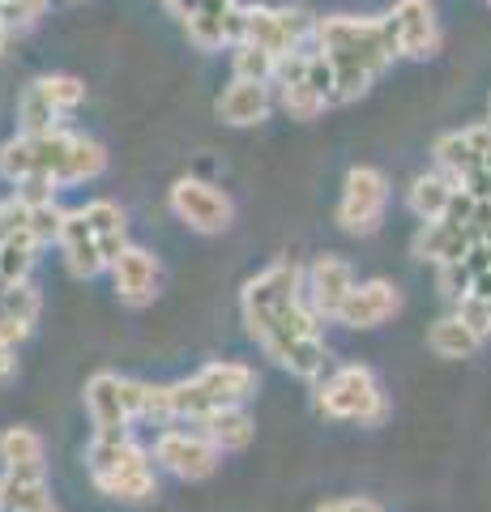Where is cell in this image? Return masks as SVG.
<instances>
[{"mask_svg": "<svg viewBox=\"0 0 491 512\" xmlns=\"http://www.w3.org/2000/svg\"><path fill=\"white\" fill-rule=\"evenodd\" d=\"M346 512H380L376 500H363V495H355V500H346Z\"/></svg>", "mask_w": 491, "mask_h": 512, "instance_id": "obj_37", "label": "cell"}, {"mask_svg": "<svg viewBox=\"0 0 491 512\" xmlns=\"http://www.w3.org/2000/svg\"><path fill=\"white\" fill-rule=\"evenodd\" d=\"M389 30H393V43H398V56L406 60H427L436 56L440 47V26H436V9L432 0H398L389 9Z\"/></svg>", "mask_w": 491, "mask_h": 512, "instance_id": "obj_11", "label": "cell"}, {"mask_svg": "<svg viewBox=\"0 0 491 512\" xmlns=\"http://www.w3.org/2000/svg\"><path fill=\"white\" fill-rule=\"evenodd\" d=\"M39 94H43V103L56 111V116H69L73 107H82V99H86V86L77 82V77H69V73H47V77H39V82H30Z\"/></svg>", "mask_w": 491, "mask_h": 512, "instance_id": "obj_31", "label": "cell"}, {"mask_svg": "<svg viewBox=\"0 0 491 512\" xmlns=\"http://www.w3.org/2000/svg\"><path fill=\"white\" fill-rule=\"evenodd\" d=\"M47 13V0H0V22L5 30H26Z\"/></svg>", "mask_w": 491, "mask_h": 512, "instance_id": "obj_34", "label": "cell"}, {"mask_svg": "<svg viewBox=\"0 0 491 512\" xmlns=\"http://www.w3.org/2000/svg\"><path fill=\"white\" fill-rule=\"evenodd\" d=\"M82 214H86V222H90L94 239H99V248H103V256H107V265H112L116 256L129 248V244H124V210H120L116 201H90Z\"/></svg>", "mask_w": 491, "mask_h": 512, "instance_id": "obj_26", "label": "cell"}, {"mask_svg": "<svg viewBox=\"0 0 491 512\" xmlns=\"http://www.w3.org/2000/svg\"><path fill=\"white\" fill-rule=\"evenodd\" d=\"M470 295H483V299L491 295V265H487L483 274H479V282H474V291H470Z\"/></svg>", "mask_w": 491, "mask_h": 512, "instance_id": "obj_38", "label": "cell"}, {"mask_svg": "<svg viewBox=\"0 0 491 512\" xmlns=\"http://www.w3.org/2000/svg\"><path fill=\"white\" fill-rule=\"evenodd\" d=\"M52 512H56V508H52Z\"/></svg>", "mask_w": 491, "mask_h": 512, "instance_id": "obj_42", "label": "cell"}, {"mask_svg": "<svg viewBox=\"0 0 491 512\" xmlns=\"http://www.w3.org/2000/svg\"><path fill=\"white\" fill-rule=\"evenodd\" d=\"M304 35H308V22H304V13H295V9H261V5L244 9V35L240 39L265 47V52L278 56V60L295 56Z\"/></svg>", "mask_w": 491, "mask_h": 512, "instance_id": "obj_10", "label": "cell"}, {"mask_svg": "<svg viewBox=\"0 0 491 512\" xmlns=\"http://www.w3.org/2000/svg\"><path fill=\"white\" fill-rule=\"evenodd\" d=\"M184 30L205 52H214L223 43L235 47L244 35V9L240 0H193V9L184 13Z\"/></svg>", "mask_w": 491, "mask_h": 512, "instance_id": "obj_12", "label": "cell"}, {"mask_svg": "<svg viewBox=\"0 0 491 512\" xmlns=\"http://www.w3.org/2000/svg\"><path fill=\"white\" fill-rule=\"evenodd\" d=\"M86 466L94 487L112 500L124 504H141L158 495V478L150 470V453L137 448L129 436H94L86 448Z\"/></svg>", "mask_w": 491, "mask_h": 512, "instance_id": "obj_4", "label": "cell"}, {"mask_svg": "<svg viewBox=\"0 0 491 512\" xmlns=\"http://www.w3.org/2000/svg\"><path fill=\"white\" fill-rule=\"evenodd\" d=\"M13 367H18V359H13V346H9V342H0V380L13 376Z\"/></svg>", "mask_w": 491, "mask_h": 512, "instance_id": "obj_36", "label": "cell"}, {"mask_svg": "<svg viewBox=\"0 0 491 512\" xmlns=\"http://www.w3.org/2000/svg\"><path fill=\"white\" fill-rule=\"evenodd\" d=\"M316 52H325L334 64V103H355L359 94L385 73V64L398 56L393 30L385 18H321L312 26Z\"/></svg>", "mask_w": 491, "mask_h": 512, "instance_id": "obj_2", "label": "cell"}, {"mask_svg": "<svg viewBox=\"0 0 491 512\" xmlns=\"http://www.w3.org/2000/svg\"><path fill=\"white\" fill-rule=\"evenodd\" d=\"M257 389V372L244 363H205L193 380L171 384V414L176 419H205V414L240 406Z\"/></svg>", "mask_w": 491, "mask_h": 512, "instance_id": "obj_5", "label": "cell"}, {"mask_svg": "<svg viewBox=\"0 0 491 512\" xmlns=\"http://www.w3.org/2000/svg\"><path fill=\"white\" fill-rule=\"evenodd\" d=\"M316 410H321L325 419H338V423H380L389 414L376 376L368 372V367H359V363L338 367V372L321 384V393H316Z\"/></svg>", "mask_w": 491, "mask_h": 512, "instance_id": "obj_6", "label": "cell"}, {"mask_svg": "<svg viewBox=\"0 0 491 512\" xmlns=\"http://www.w3.org/2000/svg\"><path fill=\"white\" fill-rule=\"evenodd\" d=\"M483 239H491V231L466 227V222L436 218V222H423V231H419V239H415V252L423 256V261L453 265V261H462V256H466L474 244H483Z\"/></svg>", "mask_w": 491, "mask_h": 512, "instance_id": "obj_16", "label": "cell"}, {"mask_svg": "<svg viewBox=\"0 0 491 512\" xmlns=\"http://www.w3.org/2000/svg\"><path fill=\"white\" fill-rule=\"evenodd\" d=\"M0 461L5 470H43V440L30 427H9L0 436Z\"/></svg>", "mask_w": 491, "mask_h": 512, "instance_id": "obj_30", "label": "cell"}, {"mask_svg": "<svg viewBox=\"0 0 491 512\" xmlns=\"http://www.w3.org/2000/svg\"><path fill=\"white\" fill-rule=\"evenodd\" d=\"M385 205H389V180L376 167H351L342 184V201H338V222L351 235H372L385 222Z\"/></svg>", "mask_w": 491, "mask_h": 512, "instance_id": "obj_7", "label": "cell"}, {"mask_svg": "<svg viewBox=\"0 0 491 512\" xmlns=\"http://www.w3.org/2000/svg\"><path fill=\"white\" fill-rule=\"evenodd\" d=\"M5 43H9V30H5V22H0V56H5Z\"/></svg>", "mask_w": 491, "mask_h": 512, "instance_id": "obj_40", "label": "cell"}, {"mask_svg": "<svg viewBox=\"0 0 491 512\" xmlns=\"http://www.w3.org/2000/svg\"><path fill=\"white\" fill-rule=\"evenodd\" d=\"M35 252H39V244L26 231H9L5 239H0V286L26 282L30 265H35Z\"/></svg>", "mask_w": 491, "mask_h": 512, "instance_id": "obj_29", "label": "cell"}, {"mask_svg": "<svg viewBox=\"0 0 491 512\" xmlns=\"http://www.w3.org/2000/svg\"><path fill=\"white\" fill-rule=\"evenodd\" d=\"M436 163L457 180L491 175V124H470L462 133H445L436 141Z\"/></svg>", "mask_w": 491, "mask_h": 512, "instance_id": "obj_13", "label": "cell"}, {"mask_svg": "<svg viewBox=\"0 0 491 512\" xmlns=\"http://www.w3.org/2000/svg\"><path fill=\"white\" fill-rule=\"evenodd\" d=\"M112 282H116L120 303L146 308V303L158 295V261L146 248H124L112 261Z\"/></svg>", "mask_w": 491, "mask_h": 512, "instance_id": "obj_18", "label": "cell"}, {"mask_svg": "<svg viewBox=\"0 0 491 512\" xmlns=\"http://www.w3.org/2000/svg\"><path fill=\"white\" fill-rule=\"evenodd\" d=\"M479 333H474L462 316H445V320H436L432 333H427V346L436 350L440 359H470L474 350H479Z\"/></svg>", "mask_w": 491, "mask_h": 512, "instance_id": "obj_28", "label": "cell"}, {"mask_svg": "<svg viewBox=\"0 0 491 512\" xmlns=\"http://www.w3.org/2000/svg\"><path fill=\"white\" fill-rule=\"evenodd\" d=\"M457 188H462V184H457V175H449V171H427V175H419V180L410 184L406 201H410V210H415L423 222H436V218L449 214Z\"/></svg>", "mask_w": 491, "mask_h": 512, "instance_id": "obj_24", "label": "cell"}, {"mask_svg": "<svg viewBox=\"0 0 491 512\" xmlns=\"http://www.w3.org/2000/svg\"><path fill=\"white\" fill-rule=\"evenodd\" d=\"M218 448L210 444L205 431H163L154 440V461L163 466L167 474L184 478V483H201L218 470Z\"/></svg>", "mask_w": 491, "mask_h": 512, "instance_id": "obj_9", "label": "cell"}, {"mask_svg": "<svg viewBox=\"0 0 491 512\" xmlns=\"http://www.w3.org/2000/svg\"><path fill=\"white\" fill-rule=\"evenodd\" d=\"M231 64H235V77H244V82H274L278 77V56H269L265 47L257 43H235V52H231Z\"/></svg>", "mask_w": 491, "mask_h": 512, "instance_id": "obj_32", "label": "cell"}, {"mask_svg": "<svg viewBox=\"0 0 491 512\" xmlns=\"http://www.w3.org/2000/svg\"><path fill=\"white\" fill-rule=\"evenodd\" d=\"M244 325L265 346V355L299 380L325 372V338L312 303H304V274L291 261H278L244 282L240 295Z\"/></svg>", "mask_w": 491, "mask_h": 512, "instance_id": "obj_1", "label": "cell"}, {"mask_svg": "<svg viewBox=\"0 0 491 512\" xmlns=\"http://www.w3.org/2000/svg\"><path fill=\"white\" fill-rule=\"evenodd\" d=\"M269 82H244V77H235V82L223 90V99H218V120L231 124V128H248V124H261L269 116Z\"/></svg>", "mask_w": 491, "mask_h": 512, "instance_id": "obj_22", "label": "cell"}, {"mask_svg": "<svg viewBox=\"0 0 491 512\" xmlns=\"http://www.w3.org/2000/svg\"><path fill=\"white\" fill-rule=\"evenodd\" d=\"M304 291H308V303L316 316H334L342 312V303L351 299L355 291V269L342 261V256H316L312 269L304 274Z\"/></svg>", "mask_w": 491, "mask_h": 512, "instance_id": "obj_14", "label": "cell"}, {"mask_svg": "<svg viewBox=\"0 0 491 512\" xmlns=\"http://www.w3.org/2000/svg\"><path fill=\"white\" fill-rule=\"evenodd\" d=\"M312 512H346V500H325V504H316Z\"/></svg>", "mask_w": 491, "mask_h": 512, "instance_id": "obj_39", "label": "cell"}, {"mask_svg": "<svg viewBox=\"0 0 491 512\" xmlns=\"http://www.w3.org/2000/svg\"><path fill=\"white\" fill-rule=\"evenodd\" d=\"M474 201H483V205H491V175H466V180H457Z\"/></svg>", "mask_w": 491, "mask_h": 512, "instance_id": "obj_35", "label": "cell"}, {"mask_svg": "<svg viewBox=\"0 0 491 512\" xmlns=\"http://www.w3.org/2000/svg\"><path fill=\"white\" fill-rule=\"evenodd\" d=\"M120 389H124V406H129L133 419H154V423L176 419V414H171V389H163V384L124 380L120 376Z\"/></svg>", "mask_w": 491, "mask_h": 512, "instance_id": "obj_27", "label": "cell"}, {"mask_svg": "<svg viewBox=\"0 0 491 512\" xmlns=\"http://www.w3.org/2000/svg\"><path fill=\"white\" fill-rule=\"evenodd\" d=\"M398 308H402L398 286L385 278H372V282H355V291L342 303L338 320L346 329H376V325H385L389 316H398Z\"/></svg>", "mask_w": 491, "mask_h": 512, "instance_id": "obj_15", "label": "cell"}, {"mask_svg": "<svg viewBox=\"0 0 491 512\" xmlns=\"http://www.w3.org/2000/svg\"><path fill=\"white\" fill-rule=\"evenodd\" d=\"M56 111L43 103V94L35 86H26V94L18 99V124H22V133H47V128H56Z\"/></svg>", "mask_w": 491, "mask_h": 512, "instance_id": "obj_33", "label": "cell"}, {"mask_svg": "<svg viewBox=\"0 0 491 512\" xmlns=\"http://www.w3.org/2000/svg\"><path fill=\"white\" fill-rule=\"evenodd\" d=\"M278 86H282V107H287L291 120H316L329 107L308 77V52H295L278 64Z\"/></svg>", "mask_w": 491, "mask_h": 512, "instance_id": "obj_20", "label": "cell"}, {"mask_svg": "<svg viewBox=\"0 0 491 512\" xmlns=\"http://www.w3.org/2000/svg\"><path fill=\"white\" fill-rule=\"evenodd\" d=\"M201 431L210 436V444L218 448V453H235V448H248L252 440V414L244 406H223V410H214V414H205L201 419Z\"/></svg>", "mask_w": 491, "mask_h": 512, "instance_id": "obj_25", "label": "cell"}, {"mask_svg": "<svg viewBox=\"0 0 491 512\" xmlns=\"http://www.w3.org/2000/svg\"><path fill=\"white\" fill-rule=\"evenodd\" d=\"M479 299H483V295H479ZM483 308H487V325H491V295L483 299Z\"/></svg>", "mask_w": 491, "mask_h": 512, "instance_id": "obj_41", "label": "cell"}, {"mask_svg": "<svg viewBox=\"0 0 491 512\" xmlns=\"http://www.w3.org/2000/svg\"><path fill=\"white\" fill-rule=\"evenodd\" d=\"M56 244H60V252H65V265H69L73 278H99L107 269V256H103L99 239H94V231H90V222H86L82 210L65 214Z\"/></svg>", "mask_w": 491, "mask_h": 512, "instance_id": "obj_19", "label": "cell"}, {"mask_svg": "<svg viewBox=\"0 0 491 512\" xmlns=\"http://www.w3.org/2000/svg\"><path fill=\"white\" fill-rule=\"evenodd\" d=\"M86 410H90L94 436H129L133 414H129V406H124L120 376H112V372L90 376L86 380Z\"/></svg>", "mask_w": 491, "mask_h": 512, "instance_id": "obj_17", "label": "cell"}, {"mask_svg": "<svg viewBox=\"0 0 491 512\" xmlns=\"http://www.w3.org/2000/svg\"><path fill=\"white\" fill-rule=\"evenodd\" d=\"M107 154L99 141H90L82 133H69V128H47V133H22L0 146V175L13 184H30L43 180L52 188L65 184H82L103 175Z\"/></svg>", "mask_w": 491, "mask_h": 512, "instance_id": "obj_3", "label": "cell"}, {"mask_svg": "<svg viewBox=\"0 0 491 512\" xmlns=\"http://www.w3.org/2000/svg\"><path fill=\"white\" fill-rule=\"evenodd\" d=\"M39 308H43V299L30 282L0 286V342H9V346L26 342L39 320Z\"/></svg>", "mask_w": 491, "mask_h": 512, "instance_id": "obj_21", "label": "cell"}, {"mask_svg": "<svg viewBox=\"0 0 491 512\" xmlns=\"http://www.w3.org/2000/svg\"><path fill=\"white\" fill-rule=\"evenodd\" d=\"M0 512H52V491H47L43 470H5Z\"/></svg>", "mask_w": 491, "mask_h": 512, "instance_id": "obj_23", "label": "cell"}, {"mask_svg": "<svg viewBox=\"0 0 491 512\" xmlns=\"http://www.w3.org/2000/svg\"><path fill=\"white\" fill-rule=\"evenodd\" d=\"M171 214H176L184 227H193L201 235H218L231 227V197L223 188L205 184V180H176L171 184Z\"/></svg>", "mask_w": 491, "mask_h": 512, "instance_id": "obj_8", "label": "cell"}]
</instances>
